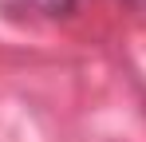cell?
I'll use <instances>...</instances> for the list:
<instances>
[{"label":"cell","instance_id":"1","mask_svg":"<svg viewBox=\"0 0 146 142\" xmlns=\"http://www.w3.org/2000/svg\"><path fill=\"white\" fill-rule=\"evenodd\" d=\"M40 12H48V16H59V12H71L75 0H32Z\"/></svg>","mask_w":146,"mask_h":142}]
</instances>
